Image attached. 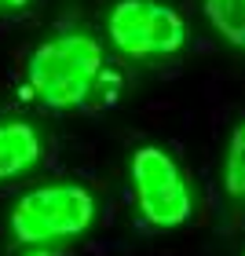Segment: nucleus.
<instances>
[{"label":"nucleus","mask_w":245,"mask_h":256,"mask_svg":"<svg viewBox=\"0 0 245 256\" xmlns=\"http://www.w3.org/2000/svg\"><path fill=\"white\" fill-rule=\"evenodd\" d=\"M26 256H55V252H26Z\"/></svg>","instance_id":"1a4fd4ad"},{"label":"nucleus","mask_w":245,"mask_h":256,"mask_svg":"<svg viewBox=\"0 0 245 256\" xmlns=\"http://www.w3.org/2000/svg\"><path fill=\"white\" fill-rule=\"evenodd\" d=\"M96 216H99V205L88 187L55 180V183L30 187L26 194L15 198V205L8 208V230L18 246L48 249L55 242L80 238L96 224Z\"/></svg>","instance_id":"f03ea898"},{"label":"nucleus","mask_w":245,"mask_h":256,"mask_svg":"<svg viewBox=\"0 0 245 256\" xmlns=\"http://www.w3.org/2000/svg\"><path fill=\"white\" fill-rule=\"evenodd\" d=\"M224 190L230 198L245 202V118L234 124V132L227 139V154H224Z\"/></svg>","instance_id":"0eeeda50"},{"label":"nucleus","mask_w":245,"mask_h":256,"mask_svg":"<svg viewBox=\"0 0 245 256\" xmlns=\"http://www.w3.org/2000/svg\"><path fill=\"white\" fill-rule=\"evenodd\" d=\"M202 15L230 48L245 52V0H202Z\"/></svg>","instance_id":"423d86ee"},{"label":"nucleus","mask_w":245,"mask_h":256,"mask_svg":"<svg viewBox=\"0 0 245 256\" xmlns=\"http://www.w3.org/2000/svg\"><path fill=\"white\" fill-rule=\"evenodd\" d=\"M106 37L124 59H168L186 44V18L165 0H118Z\"/></svg>","instance_id":"20e7f679"},{"label":"nucleus","mask_w":245,"mask_h":256,"mask_svg":"<svg viewBox=\"0 0 245 256\" xmlns=\"http://www.w3.org/2000/svg\"><path fill=\"white\" fill-rule=\"evenodd\" d=\"M44 136L30 118L4 114L0 118V183H11L40 165Z\"/></svg>","instance_id":"39448f33"},{"label":"nucleus","mask_w":245,"mask_h":256,"mask_svg":"<svg viewBox=\"0 0 245 256\" xmlns=\"http://www.w3.org/2000/svg\"><path fill=\"white\" fill-rule=\"evenodd\" d=\"M132 190H136V205L143 220L158 230H176L183 224H190L194 216V194L190 183L183 180V172L176 165V158L168 150H161L154 143L136 146L132 161Z\"/></svg>","instance_id":"7ed1b4c3"},{"label":"nucleus","mask_w":245,"mask_h":256,"mask_svg":"<svg viewBox=\"0 0 245 256\" xmlns=\"http://www.w3.org/2000/svg\"><path fill=\"white\" fill-rule=\"evenodd\" d=\"M102 66H106V52L96 33L62 30L33 44V52L26 55V84L44 110L70 114L96 96Z\"/></svg>","instance_id":"f257e3e1"},{"label":"nucleus","mask_w":245,"mask_h":256,"mask_svg":"<svg viewBox=\"0 0 245 256\" xmlns=\"http://www.w3.org/2000/svg\"><path fill=\"white\" fill-rule=\"evenodd\" d=\"M30 0H0V11H22Z\"/></svg>","instance_id":"6e6552de"}]
</instances>
